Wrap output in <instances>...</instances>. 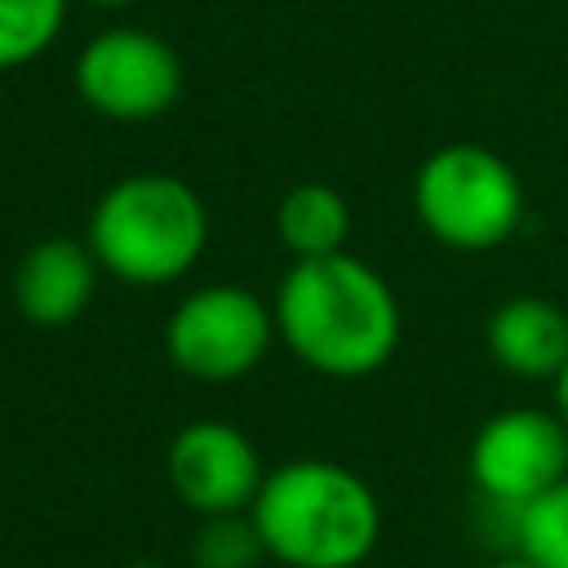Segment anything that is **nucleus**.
<instances>
[{"label": "nucleus", "mask_w": 568, "mask_h": 568, "mask_svg": "<svg viewBox=\"0 0 568 568\" xmlns=\"http://www.w3.org/2000/svg\"><path fill=\"white\" fill-rule=\"evenodd\" d=\"M275 337L271 302L244 284H200L191 288L164 324V351L191 382L226 386L253 373Z\"/></svg>", "instance_id": "39448f33"}, {"label": "nucleus", "mask_w": 568, "mask_h": 568, "mask_svg": "<svg viewBox=\"0 0 568 568\" xmlns=\"http://www.w3.org/2000/svg\"><path fill=\"white\" fill-rule=\"evenodd\" d=\"M89 4H98V9H129V4H138V0H89Z\"/></svg>", "instance_id": "f3484780"}, {"label": "nucleus", "mask_w": 568, "mask_h": 568, "mask_svg": "<svg viewBox=\"0 0 568 568\" xmlns=\"http://www.w3.org/2000/svg\"><path fill=\"white\" fill-rule=\"evenodd\" d=\"M248 515L266 559L284 568H359L382 537L373 484L328 457H293L266 470Z\"/></svg>", "instance_id": "f03ea898"}, {"label": "nucleus", "mask_w": 568, "mask_h": 568, "mask_svg": "<svg viewBox=\"0 0 568 568\" xmlns=\"http://www.w3.org/2000/svg\"><path fill=\"white\" fill-rule=\"evenodd\" d=\"M550 386H555V413H559V417H564V426H568V364L559 368V377H555Z\"/></svg>", "instance_id": "2eb2a0df"}, {"label": "nucleus", "mask_w": 568, "mask_h": 568, "mask_svg": "<svg viewBox=\"0 0 568 568\" xmlns=\"http://www.w3.org/2000/svg\"><path fill=\"white\" fill-rule=\"evenodd\" d=\"M488 568H541L537 559H528L524 550H510V555H501L497 564H488Z\"/></svg>", "instance_id": "dca6fc26"}, {"label": "nucleus", "mask_w": 568, "mask_h": 568, "mask_svg": "<svg viewBox=\"0 0 568 568\" xmlns=\"http://www.w3.org/2000/svg\"><path fill=\"white\" fill-rule=\"evenodd\" d=\"M275 231L293 257L342 253L351 240V204L328 182H297L275 209Z\"/></svg>", "instance_id": "9b49d317"}, {"label": "nucleus", "mask_w": 568, "mask_h": 568, "mask_svg": "<svg viewBox=\"0 0 568 568\" xmlns=\"http://www.w3.org/2000/svg\"><path fill=\"white\" fill-rule=\"evenodd\" d=\"M71 0H0V71L44 58L62 27Z\"/></svg>", "instance_id": "f8f14e48"}, {"label": "nucleus", "mask_w": 568, "mask_h": 568, "mask_svg": "<svg viewBox=\"0 0 568 568\" xmlns=\"http://www.w3.org/2000/svg\"><path fill=\"white\" fill-rule=\"evenodd\" d=\"M484 342L501 373L519 382H555L568 364V311L537 293L506 297L488 315Z\"/></svg>", "instance_id": "9d476101"}, {"label": "nucleus", "mask_w": 568, "mask_h": 568, "mask_svg": "<svg viewBox=\"0 0 568 568\" xmlns=\"http://www.w3.org/2000/svg\"><path fill=\"white\" fill-rule=\"evenodd\" d=\"M475 493L506 519L568 475V426L555 408L493 413L466 453Z\"/></svg>", "instance_id": "0eeeda50"}, {"label": "nucleus", "mask_w": 568, "mask_h": 568, "mask_svg": "<svg viewBox=\"0 0 568 568\" xmlns=\"http://www.w3.org/2000/svg\"><path fill=\"white\" fill-rule=\"evenodd\" d=\"M164 470H169L173 497L200 519L248 510L266 479L257 444L240 426L217 422V417L186 422L169 444Z\"/></svg>", "instance_id": "6e6552de"}, {"label": "nucleus", "mask_w": 568, "mask_h": 568, "mask_svg": "<svg viewBox=\"0 0 568 568\" xmlns=\"http://www.w3.org/2000/svg\"><path fill=\"white\" fill-rule=\"evenodd\" d=\"M275 337L311 373L355 382L390 364L404 315L399 297L377 266L355 253L293 257L275 297Z\"/></svg>", "instance_id": "f257e3e1"}, {"label": "nucleus", "mask_w": 568, "mask_h": 568, "mask_svg": "<svg viewBox=\"0 0 568 568\" xmlns=\"http://www.w3.org/2000/svg\"><path fill=\"white\" fill-rule=\"evenodd\" d=\"M510 537L541 568H568V475L510 515Z\"/></svg>", "instance_id": "ddd939ff"}, {"label": "nucleus", "mask_w": 568, "mask_h": 568, "mask_svg": "<svg viewBox=\"0 0 568 568\" xmlns=\"http://www.w3.org/2000/svg\"><path fill=\"white\" fill-rule=\"evenodd\" d=\"M413 209L422 231L453 253H488L524 222V182L497 151L448 142L413 173Z\"/></svg>", "instance_id": "20e7f679"}, {"label": "nucleus", "mask_w": 568, "mask_h": 568, "mask_svg": "<svg viewBox=\"0 0 568 568\" xmlns=\"http://www.w3.org/2000/svg\"><path fill=\"white\" fill-rule=\"evenodd\" d=\"M84 244L102 275L133 288H160L204 257L209 209L195 186L173 173H129L93 200Z\"/></svg>", "instance_id": "7ed1b4c3"}, {"label": "nucleus", "mask_w": 568, "mask_h": 568, "mask_svg": "<svg viewBox=\"0 0 568 568\" xmlns=\"http://www.w3.org/2000/svg\"><path fill=\"white\" fill-rule=\"evenodd\" d=\"M129 568H160V564H146V559H138V564H129Z\"/></svg>", "instance_id": "a211bd4d"}, {"label": "nucleus", "mask_w": 568, "mask_h": 568, "mask_svg": "<svg viewBox=\"0 0 568 568\" xmlns=\"http://www.w3.org/2000/svg\"><path fill=\"white\" fill-rule=\"evenodd\" d=\"M98 275L102 266L84 240L71 235L36 240L13 271V306L27 324L62 328L89 311Z\"/></svg>", "instance_id": "1a4fd4ad"}, {"label": "nucleus", "mask_w": 568, "mask_h": 568, "mask_svg": "<svg viewBox=\"0 0 568 568\" xmlns=\"http://www.w3.org/2000/svg\"><path fill=\"white\" fill-rule=\"evenodd\" d=\"M71 84L80 102L115 124L164 115L182 93V58L169 40L142 27H106L75 53Z\"/></svg>", "instance_id": "423d86ee"}, {"label": "nucleus", "mask_w": 568, "mask_h": 568, "mask_svg": "<svg viewBox=\"0 0 568 568\" xmlns=\"http://www.w3.org/2000/svg\"><path fill=\"white\" fill-rule=\"evenodd\" d=\"M257 559H266V546H262L248 510L200 519V528L191 537V564L195 568H257Z\"/></svg>", "instance_id": "4468645a"}]
</instances>
